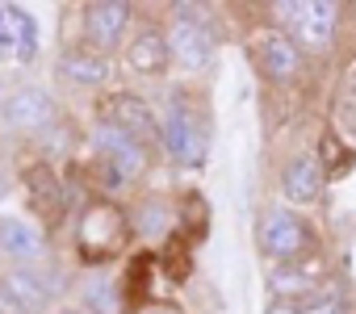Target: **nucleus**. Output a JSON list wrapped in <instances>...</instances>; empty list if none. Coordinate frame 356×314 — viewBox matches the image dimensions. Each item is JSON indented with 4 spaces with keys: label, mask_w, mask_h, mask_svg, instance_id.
<instances>
[{
    "label": "nucleus",
    "mask_w": 356,
    "mask_h": 314,
    "mask_svg": "<svg viewBox=\"0 0 356 314\" xmlns=\"http://www.w3.org/2000/svg\"><path fill=\"white\" fill-rule=\"evenodd\" d=\"M159 138L168 147L172 160H181V164H202V155H206V126L185 113V109H168L163 122H159Z\"/></svg>",
    "instance_id": "6"
},
{
    "label": "nucleus",
    "mask_w": 356,
    "mask_h": 314,
    "mask_svg": "<svg viewBox=\"0 0 356 314\" xmlns=\"http://www.w3.org/2000/svg\"><path fill=\"white\" fill-rule=\"evenodd\" d=\"M168 47H172V59L181 63V67H189V72L206 67V63H210V51H214L206 13H202V9H185V5L176 9L172 30H168Z\"/></svg>",
    "instance_id": "3"
},
{
    "label": "nucleus",
    "mask_w": 356,
    "mask_h": 314,
    "mask_svg": "<svg viewBox=\"0 0 356 314\" xmlns=\"http://www.w3.org/2000/svg\"><path fill=\"white\" fill-rule=\"evenodd\" d=\"M76 239H80L84 260H109L126 243V214L113 210V206H88L84 218H80Z\"/></svg>",
    "instance_id": "4"
},
{
    "label": "nucleus",
    "mask_w": 356,
    "mask_h": 314,
    "mask_svg": "<svg viewBox=\"0 0 356 314\" xmlns=\"http://www.w3.org/2000/svg\"><path fill=\"white\" fill-rule=\"evenodd\" d=\"M97 151H101V181L105 189H122L126 181L143 176L147 168V147L143 138L118 130V126H97Z\"/></svg>",
    "instance_id": "2"
},
{
    "label": "nucleus",
    "mask_w": 356,
    "mask_h": 314,
    "mask_svg": "<svg viewBox=\"0 0 356 314\" xmlns=\"http://www.w3.org/2000/svg\"><path fill=\"white\" fill-rule=\"evenodd\" d=\"M306 314H348V306H343V301H318V306L306 310Z\"/></svg>",
    "instance_id": "22"
},
{
    "label": "nucleus",
    "mask_w": 356,
    "mask_h": 314,
    "mask_svg": "<svg viewBox=\"0 0 356 314\" xmlns=\"http://www.w3.org/2000/svg\"><path fill=\"white\" fill-rule=\"evenodd\" d=\"M260 247L273 256V260H298L306 247H310V231L302 218L285 214V210H273L264 214L260 222Z\"/></svg>",
    "instance_id": "8"
},
{
    "label": "nucleus",
    "mask_w": 356,
    "mask_h": 314,
    "mask_svg": "<svg viewBox=\"0 0 356 314\" xmlns=\"http://www.w3.org/2000/svg\"><path fill=\"white\" fill-rule=\"evenodd\" d=\"M105 126H118V130H126V134H134V138H147V134L159 130V126H155V113H151L138 97H113V101L105 105Z\"/></svg>",
    "instance_id": "12"
},
{
    "label": "nucleus",
    "mask_w": 356,
    "mask_h": 314,
    "mask_svg": "<svg viewBox=\"0 0 356 314\" xmlns=\"http://www.w3.org/2000/svg\"><path fill=\"white\" fill-rule=\"evenodd\" d=\"M318 151H323V164H327V176H339V172H348V164H352V155H348V151L339 147V138L323 134Z\"/></svg>",
    "instance_id": "17"
},
{
    "label": "nucleus",
    "mask_w": 356,
    "mask_h": 314,
    "mask_svg": "<svg viewBox=\"0 0 356 314\" xmlns=\"http://www.w3.org/2000/svg\"><path fill=\"white\" fill-rule=\"evenodd\" d=\"M289 38L298 42V51L310 55H327L335 42V26H339V5H323V0H298V5H277Z\"/></svg>",
    "instance_id": "1"
},
{
    "label": "nucleus",
    "mask_w": 356,
    "mask_h": 314,
    "mask_svg": "<svg viewBox=\"0 0 356 314\" xmlns=\"http://www.w3.org/2000/svg\"><path fill=\"white\" fill-rule=\"evenodd\" d=\"M0 251L30 264L47 251V235L38 226H30L26 218H0Z\"/></svg>",
    "instance_id": "10"
},
{
    "label": "nucleus",
    "mask_w": 356,
    "mask_h": 314,
    "mask_svg": "<svg viewBox=\"0 0 356 314\" xmlns=\"http://www.w3.org/2000/svg\"><path fill=\"white\" fill-rule=\"evenodd\" d=\"M126 22H130V5L97 0V5H88V9H84V34H88V42H92V47H101V51L118 47V38H122Z\"/></svg>",
    "instance_id": "9"
},
{
    "label": "nucleus",
    "mask_w": 356,
    "mask_h": 314,
    "mask_svg": "<svg viewBox=\"0 0 356 314\" xmlns=\"http://www.w3.org/2000/svg\"><path fill=\"white\" fill-rule=\"evenodd\" d=\"M5 285L13 289V297L26 306V310H42L47 301H51V293H55V285H51V276L47 272H38V268H13L9 276H5Z\"/></svg>",
    "instance_id": "14"
},
{
    "label": "nucleus",
    "mask_w": 356,
    "mask_h": 314,
    "mask_svg": "<svg viewBox=\"0 0 356 314\" xmlns=\"http://www.w3.org/2000/svg\"><path fill=\"white\" fill-rule=\"evenodd\" d=\"M168 59H172V47H168V38H163L159 30H143V34H134V42L126 47V63H130L134 72H143V76H159V72L168 67Z\"/></svg>",
    "instance_id": "11"
},
{
    "label": "nucleus",
    "mask_w": 356,
    "mask_h": 314,
    "mask_svg": "<svg viewBox=\"0 0 356 314\" xmlns=\"http://www.w3.org/2000/svg\"><path fill=\"white\" fill-rule=\"evenodd\" d=\"M163 226H168V210H163L159 201H143V210H138V231H143L147 239H155V235H163Z\"/></svg>",
    "instance_id": "19"
},
{
    "label": "nucleus",
    "mask_w": 356,
    "mask_h": 314,
    "mask_svg": "<svg viewBox=\"0 0 356 314\" xmlns=\"http://www.w3.org/2000/svg\"><path fill=\"white\" fill-rule=\"evenodd\" d=\"M138 314H181L176 306H147V310H138Z\"/></svg>",
    "instance_id": "24"
},
{
    "label": "nucleus",
    "mask_w": 356,
    "mask_h": 314,
    "mask_svg": "<svg viewBox=\"0 0 356 314\" xmlns=\"http://www.w3.org/2000/svg\"><path fill=\"white\" fill-rule=\"evenodd\" d=\"M63 314H84V310H63Z\"/></svg>",
    "instance_id": "25"
},
{
    "label": "nucleus",
    "mask_w": 356,
    "mask_h": 314,
    "mask_svg": "<svg viewBox=\"0 0 356 314\" xmlns=\"http://www.w3.org/2000/svg\"><path fill=\"white\" fill-rule=\"evenodd\" d=\"M84 301H88L92 314H118V289H113V281L92 276V281L84 285Z\"/></svg>",
    "instance_id": "16"
},
{
    "label": "nucleus",
    "mask_w": 356,
    "mask_h": 314,
    "mask_svg": "<svg viewBox=\"0 0 356 314\" xmlns=\"http://www.w3.org/2000/svg\"><path fill=\"white\" fill-rule=\"evenodd\" d=\"M252 51L260 59V72L277 84H293L302 76V51L285 30H260L252 38Z\"/></svg>",
    "instance_id": "5"
},
{
    "label": "nucleus",
    "mask_w": 356,
    "mask_h": 314,
    "mask_svg": "<svg viewBox=\"0 0 356 314\" xmlns=\"http://www.w3.org/2000/svg\"><path fill=\"white\" fill-rule=\"evenodd\" d=\"M268 314H302V310H298L293 301H273V306H268Z\"/></svg>",
    "instance_id": "23"
},
{
    "label": "nucleus",
    "mask_w": 356,
    "mask_h": 314,
    "mask_svg": "<svg viewBox=\"0 0 356 314\" xmlns=\"http://www.w3.org/2000/svg\"><path fill=\"white\" fill-rule=\"evenodd\" d=\"M0 314H26V306L13 297V289H9L5 281H0Z\"/></svg>",
    "instance_id": "21"
},
{
    "label": "nucleus",
    "mask_w": 356,
    "mask_h": 314,
    "mask_svg": "<svg viewBox=\"0 0 356 314\" xmlns=\"http://www.w3.org/2000/svg\"><path fill=\"white\" fill-rule=\"evenodd\" d=\"M281 193L289 197V201H314L318 193H323V168L310 160V155H298V160L285 168V176H281Z\"/></svg>",
    "instance_id": "13"
},
{
    "label": "nucleus",
    "mask_w": 356,
    "mask_h": 314,
    "mask_svg": "<svg viewBox=\"0 0 356 314\" xmlns=\"http://www.w3.org/2000/svg\"><path fill=\"white\" fill-rule=\"evenodd\" d=\"M59 72L72 80V84H105L109 80V63L92 51H72L59 59Z\"/></svg>",
    "instance_id": "15"
},
{
    "label": "nucleus",
    "mask_w": 356,
    "mask_h": 314,
    "mask_svg": "<svg viewBox=\"0 0 356 314\" xmlns=\"http://www.w3.org/2000/svg\"><path fill=\"white\" fill-rule=\"evenodd\" d=\"M17 55H22V59H34V55H38V26H34V17L22 13V9H17Z\"/></svg>",
    "instance_id": "18"
},
{
    "label": "nucleus",
    "mask_w": 356,
    "mask_h": 314,
    "mask_svg": "<svg viewBox=\"0 0 356 314\" xmlns=\"http://www.w3.org/2000/svg\"><path fill=\"white\" fill-rule=\"evenodd\" d=\"M339 122H343V130L356 138V72H352V80H348V88H343V97H339Z\"/></svg>",
    "instance_id": "20"
},
{
    "label": "nucleus",
    "mask_w": 356,
    "mask_h": 314,
    "mask_svg": "<svg viewBox=\"0 0 356 314\" xmlns=\"http://www.w3.org/2000/svg\"><path fill=\"white\" fill-rule=\"evenodd\" d=\"M0 117H5L9 130L38 134V130H47V126L59 117V109H55V101H51L42 88H17V92L5 97V105H0Z\"/></svg>",
    "instance_id": "7"
}]
</instances>
